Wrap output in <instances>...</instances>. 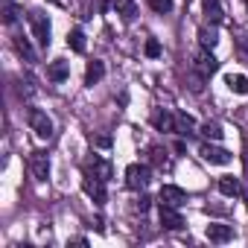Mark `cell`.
I'll return each instance as SVG.
<instances>
[{
    "instance_id": "8992f818",
    "label": "cell",
    "mask_w": 248,
    "mask_h": 248,
    "mask_svg": "<svg viewBox=\"0 0 248 248\" xmlns=\"http://www.w3.org/2000/svg\"><path fill=\"white\" fill-rule=\"evenodd\" d=\"M30 172H32L35 181H47V178H50V158H47V152H32V158H30Z\"/></svg>"
},
{
    "instance_id": "ac0fdd59",
    "label": "cell",
    "mask_w": 248,
    "mask_h": 248,
    "mask_svg": "<svg viewBox=\"0 0 248 248\" xmlns=\"http://www.w3.org/2000/svg\"><path fill=\"white\" fill-rule=\"evenodd\" d=\"M202 6H204V15H207L210 24H222L225 21V12L219 6V0H202Z\"/></svg>"
},
{
    "instance_id": "f1b7e54d",
    "label": "cell",
    "mask_w": 248,
    "mask_h": 248,
    "mask_svg": "<svg viewBox=\"0 0 248 248\" xmlns=\"http://www.w3.org/2000/svg\"><path fill=\"white\" fill-rule=\"evenodd\" d=\"M93 143H96L99 149H108V146H111V138H108V135H99V138H96Z\"/></svg>"
},
{
    "instance_id": "cb8c5ba5",
    "label": "cell",
    "mask_w": 248,
    "mask_h": 248,
    "mask_svg": "<svg viewBox=\"0 0 248 248\" xmlns=\"http://www.w3.org/2000/svg\"><path fill=\"white\" fill-rule=\"evenodd\" d=\"M15 50H18L27 62H35V50L30 47V41H27V38H21V35H18V38H15Z\"/></svg>"
},
{
    "instance_id": "4fadbf2b",
    "label": "cell",
    "mask_w": 248,
    "mask_h": 248,
    "mask_svg": "<svg viewBox=\"0 0 248 248\" xmlns=\"http://www.w3.org/2000/svg\"><path fill=\"white\" fill-rule=\"evenodd\" d=\"M102 76H105V64H102L99 59L88 62V67H85V85H88V88H93Z\"/></svg>"
},
{
    "instance_id": "52a82bcc",
    "label": "cell",
    "mask_w": 248,
    "mask_h": 248,
    "mask_svg": "<svg viewBox=\"0 0 248 248\" xmlns=\"http://www.w3.org/2000/svg\"><path fill=\"white\" fill-rule=\"evenodd\" d=\"M193 67H196L202 76H207V79H210V76L219 70V62L213 59V53H210V50H204V47H202V53L193 59Z\"/></svg>"
},
{
    "instance_id": "d6986e66",
    "label": "cell",
    "mask_w": 248,
    "mask_h": 248,
    "mask_svg": "<svg viewBox=\"0 0 248 248\" xmlns=\"http://www.w3.org/2000/svg\"><path fill=\"white\" fill-rule=\"evenodd\" d=\"M111 3H114L117 15H123L126 21H135V15H138V6H135V0H111Z\"/></svg>"
},
{
    "instance_id": "484cf974",
    "label": "cell",
    "mask_w": 248,
    "mask_h": 248,
    "mask_svg": "<svg viewBox=\"0 0 248 248\" xmlns=\"http://www.w3.org/2000/svg\"><path fill=\"white\" fill-rule=\"evenodd\" d=\"M149 6L164 15V12H172V0H149Z\"/></svg>"
},
{
    "instance_id": "f546056e",
    "label": "cell",
    "mask_w": 248,
    "mask_h": 248,
    "mask_svg": "<svg viewBox=\"0 0 248 248\" xmlns=\"http://www.w3.org/2000/svg\"><path fill=\"white\" fill-rule=\"evenodd\" d=\"M152 161H155V164H167V158L161 155V149H152Z\"/></svg>"
},
{
    "instance_id": "5bb4252c",
    "label": "cell",
    "mask_w": 248,
    "mask_h": 248,
    "mask_svg": "<svg viewBox=\"0 0 248 248\" xmlns=\"http://www.w3.org/2000/svg\"><path fill=\"white\" fill-rule=\"evenodd\" d=\"M207 239L210 242H231L233 239V228L231 225H207Z\"/></svg>"
},
{
    "instance_id": "44dd1931",
    "label": "cell",
    "mask_w": 248,
    "mask_h": 248,
    "mask_svg": "<svg viewBox=\"0 0 248 248\" xmlns=\"http://www.w3.org/2000/svg\"><path fill=\"white\" fill-rule=\"evenodd\" d=\"M67 47L73 53H85V32L82 30H70L67 32Z\"/></svg>"
},
{
    "instance_id": "ffe728a7",
    "label": "cell",
    "mask_w": 248,
    "mask_h": 248,
    "mask_svg": "<svg viewBox=\"0 0 248 248\" xmlns=\"http://www.w3.org/2000/svg\"><path fill=\"white\" fill-rule=\"evenodd\" d=\"M196 129V120L187 114V111H181V114H175V132H181V135H190Z\"/></svg>"
},
{
    "instance_id": "9a60e30c",
    "label": "cell",
    "mask_w": 248,
    "mask_h": 248,
    "mask_svg": "<svg viewBox=\"0 0 248 248\" xmlns=\"http://www.w3.org/2000/svg\"><path fill=\"white\" fill-rule=\"evenodd\" d=\"M219 193H222V196H228V199L239 196V193H242L239 178H233V175H222V178H219Z\"/></svg>"
},
{
    "instance_id": "5b68a950",
    "label": "cell",
    "mask_w": 248,
    "mask_h": 248,
    "mask_svg": "<svg viewBox=\"0 0 248 248\" xmlns=\"http://www.w3.org/2000/svg\"><path fill=\"white\" fill-rule=\"evenodd\" d=\"M82 190H85V196L93 199L96 204H105V199H108L105 181H99V178H93V175H88V172H85V178H82Z\"/></svg>"
},
{
    "instance_id": "2e32d148",
    "label": "cell",
    "mask_w": 248,
    "mask_h": 248,
    "mask_svg": "<svg viewBox=\"0 0 248 248\" xmlns=\"http://www.w3.org/2000/svg\"><path fill=\"white\" fill-rule=\"evenodd\" d=\"M225 85H228V91H233L239 96L248 93V76H242V73H228L225 76Z\"/></svg>"
},
{
    "instance_id": "3957f363",
    "label": "cell",
    "mask_w": 248,
    "mask_h": 248,
    "mask_svg": "<svg viewBox=\"0 0 248 248\" xmlns=\"http://www.w3.org/2000/svg\"><path fill=\"white\" fill-rule=\"evenodd\" d=\"M199 155H202L207 164H216V167H225V164H231V158H233L228 149L213 146V143H202V146H199Z\"/></svg>"
},
{
    "instance_id": "30bf717a",
    "label": "cell",
    "mask_w": 248,
    "mask_h": 248,
    "mask_svg": "<svg viewBox=\"0 0 248 248\" xmlns=\"http://www.w3.org/2000/svg\"><path fill=\"white\" fill-rule=\"evenodd\" d=\"M161 225L167 228V231H181L184 228V219H181V213H178V207H170V204H161Z\"/></svg>"
},
{
    "instance_id": "83f0119b",
    "label": "cell",
    "mask_w": 248,
    "mask_h": 248,
    "mask_svg": "<svg viewBox=\"0 0 248 248\" xmlns=\"http://www.w3.org/2000/svg\"><path fill=\"white\" fill-rule=\"evenodd\" d=\"M149 204H152V199H149V196H140V199H138V210H140V213H146V210H149Z\"/></svg>"
},
{
    "instance_id": "d4e9b609",
    "label": "cell",
    "mask_w": 248,
    "mask_h": 248,
    "mask_svg": "<svg viewBox=\"0 0 248 248\" xmlns=\"http://www.w3.org/2000/svg\"><path fill=\"white\" fill-rule=\"evenodd\" d=\"M0 15H3V24H15L18 21V6H12V0H6V6H3V12H0Z\"/></svg>"
},
{
    "instance_id": "6da1fadb",
    "label": "cell",
    "mask_w": 248,
    "mask_h": 248,
    "mask_svg": "<svg viewBox=\"0 0 248 248\" xmlns=\"http://www.w3.org/2000/svg\"><path fill=\"white\" fill-rule=\"evenodd\" d=\"M30 27H32V35L41 47H50V35H53V27H50V18L41 12V9H32L30 15Z\"/></svg>"
},
{
    "instance_id": "8fae6325",
    "label": "cell",
    "mask_w": 248,
    "mask_h": 248,
    "mask_svg": "<svg viewBox=\"0 0 248 248\" xmlns=\"http://www.w3.org/2000/svg\"><path fill=\"white\" fill-rule=\"evenodd\" d=\"M152 126L158 132H175V117L170 111H164V108H155L152 111Z\"/></svg>"
},
{
    "instance_id": "7402d4cb",
    "label": "cell",
    "mask_w": 248,
    "mask_h": 248,
    "mask_svg": "<svg viewBox=\"0 0 248 248\" xmlns=\"http://www.w3.org/2000/svg\"><path fill=\"white\" fill-rule=\"evenodd\" d=\"M204 82H207V76H202V73L193 67V70H190V76H187L190 91H193V93H202V91H204Z\"/></svg>"
},
{
    "instance_id": "603a6c76",
    "label": "cell",
    "mask_w": 248,
    "mask_h": 248,
    "mask_svg": "<svg viewBox=\"0 0 248 248\" xmlns=\"http://www.w3.org/2000/svg\"><path fill=\"white\" fill-rule=\"evenodd\" d=\"M202 135H204L207 140H222V135H225V132H222L219 123H210V120H207L204 126H202Z\"/></svg>"
},
{
    "instance_id": "1f68e13d",
    "label": "cell",
    "mask_w": 248,
    "mask_h": 248,
    "mask_svg": "<svg viewBox=\"0 0 248 248\" xmlns=\"http://www.w3.org/2000/svg\"><path fill=\"white\" fill-rule=\"evenodd\" d=\"M96 6H99V12H108V9H111L114 3H108V0H99V3H96Z\"/></svg>"
},
{
    "instance_id": "277c9868",
    "label": "cell",
    "mask_w": 248,
    "mask_h": 248,
    "mask_svg": "<svg viewBox=\"0 0 248 248\" xmlns=\"http://www.w3.org/2000/svg\"><path fill=\"white\" fill-rule=\"evenodd\" d=\"M149 184V167L146 164H132L126 170V187L129 190H143Z\"/></svg>"
},
{
    "instance_id": "4dcf8cb0",
    "label": "cell",
    "mask_w": 248,
    "mask_h": 248,
    "mask_svg": "<svg viewBox=\"0 0 248 248\" xmlns=\"http://www.w3.org/2000/svg\"><path fill=\"white\" fill-rule=\"evenodd\" d=\"M239 50H242V53H248V35H245V32L239 35Z\"/></svg>"
},
{
    "instance_id": "4316f807",
    "label": "cell",
    "mask_w": 248,
    "mask_h": 248,
    "mask_svg": "<svg viewBox=\"0 0 248 248\" xmlns=\"http://www.w3.org/2000/svg\"><path fill=\"white\" fill-rule=\"evenodd\" d=\"M143 53H146L149 59H158V56H161V44H158L155 38H149V41H146V47H143Z\"/></svg>"
},
{
    "instance_id": "e0dca14e",
    "label": "cell",
    "mask_w": 248,
    "mask_h": 248,
    "mask_svg": "<svg viewBox=\"0 0 248 248\" xmlns=\"http://www.w3.org/2000/svg\"><path fill=\"white\" fill-rule=\"evenodd\" d=\"M199 41H202V47H204V50H213V47L219 44L216 24H210V27H202V30H199Z\"/></svg>"
},
{
    "instance_id": "ba28073f",
    "label": "cell",
    "mask_w": 248,
    "mask_h": 248,
    "mask_svg": "<svg viewBox=\"0 0 248 248\" xmlns=\"http://www.w3.org/2000/svg\"><path fill=\"white\" fill-rule=\"evenodd\" d=\"M85 172L93 175V178H99V181H108V178L114 175V167H111L105 158H96V155H93V158L85 164Z\"/></svg>"
},
{
    "instance_id": "7c38bea8",
    "label": "cell",
    "mask_w": 248,
    "mask_h": 248,
    "mask_svg": "<svg viewBox=\"0 0 248 248\" xmlns=\"http://www.w3.org/2000/svg\"><path fill=\"white\" fill-rule=\"evenodd\" d=\"M67 76H70V62H64V59L50 62V67H47V79L50 82H64Z\"/></svg>"
},
{
    "instance_id": "9c48e42d",
    "label": "cell",
    "mask_w": 248,
    "mask_h": 248,
    "mask_svg": "<svg viewBox=\"0 0 248 248\" xmlns=\"http://www.w3.org/2000/svg\"><path fill=\"white\" fill-rule=\"evenodd\" d=\"M161 204H170V207L187 204V190H181V187H175V184H164V187H161Z\"/></svg>"
},
{
    "instance_id": "7a4b0ae2",
    "label": "cell",
    "mask_w": 248,
    "mask_h": 248,
    "mask_svg": "<svg viewBox=\"0 0 248 248\" xmlns=\"http://www.w3.org/2000/svg\"><path fill=\"white\" fill-rule=\"evenodd\" d=\"M27 123H30V129H32L41 140H50V138H53V120L47 117V111L30 108V111H27Z\"/></svg>"
}]
</instances>
